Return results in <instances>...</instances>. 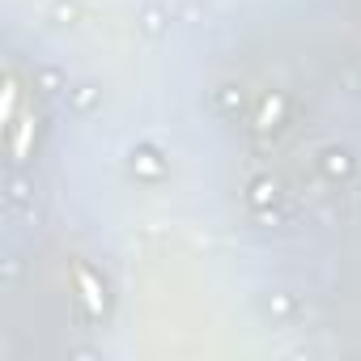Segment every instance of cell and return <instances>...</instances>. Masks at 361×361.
<instances>
[{
    "mask_svg": "<svg viewBox=\"0 0 361 361\" xmlns=\"http://www.w3.org/2000/svg\"><path fill=\"white\" fill-rule=\"evenodd\" d=\"M73 276H77V285H81V298H85L90 314H102V306H106V298H102V281H98L85 264H77V268H73Z\"/></svg>",
    "mask_w": 361,
    "mask_h": 361,
    "instance_id": "cell-1",
    "label": "cell"
},
{
    "mask_svg": "<svg viewBox=\"0 0 361 361\" xmlns=\"http://www.w3.org/2000/svg\"><path fill=\"white\" fill-rule=\"evenodd\" d=\"M30 140H35V115L18 119V132H13V161H26V153H30Z\"/></svg>",
    "mask_w": 361,
    "mask_h": 361,
    "instance_id": "cell-2",
    "label": "cell"
},
{
    "mask_svg": "<svg viewBox=\"0 0 361 361\" xmlns=\"http://www.w3.org/2000/svg\"><path fill=\"white\" fill-rule=\"evenodd\" d=\"M13 102H18V85H5V119H13Z\"/></svg>",
    "mask_w": 361,
    "mask_h": 361,
    "instance_id": "cell-3",
    "label": "cell"
},
{
    "mask_svg": "<svg viewBox=\"0 0 361 361\" xmlns=\"http://www.w3.org/2000/svg\"><path fill=\"white\" fill-rule=\"evenodd\" d=\"M276 111H281V102H276V98H272V102H268V106H264V123H272V119H276Z\"/></svg>",
    "mask_w": 361,
    "mask_h": 361,
    "instance_id": "cell-4",
    "label": "cell"
}]
</instances>
